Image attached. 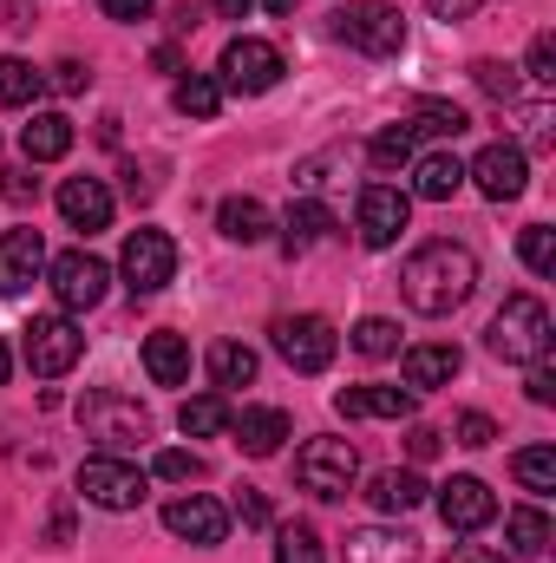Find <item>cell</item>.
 <instances>
[{
    "label": "cell",
    "mask_w": 556,
    "mask_h": 563,
    "mask_svg": "<svg viewBox=\"0 0 556 563\" xmlns=\"http://www.w3.org/2000/svg\"><path fill=\"white\" fill-rule=\"evenodd\" d=\"M471 288H478V256L465 250V243H452V236H438V243H425L407 256V269H400V295H407V308L413 314H458L465 301H471Z\"/></svg>",
    "instance_id": "cell-1"
},
{
    "label": "cell",
    "mask_w": 556,
    "mask_h": 563,
    "mask_svg": "<svg viewBox=\"0 0 556 563\" xmlns=\"http://www.w3.org/2000/svg\"><path fill=\"white\" fill-rule=\"evenodd\" d=\"M556 341V321L551 308L537 301V295H511L498 314H491V328H485V347L504 361V367H531V361H544Z\"/></svg>",
    "instance_id": "cell-2"
},
{
    "label": "cell",
    "mask_w": 556,
    "mask_h": 563,
    "mask_svg": "<svg viewBox=\"0 0 556 563\" xmlns=\"http://www.w3.org/2000/svg\"><path fill=\"white\" fill-rule=\"evenodd\" d=\"M354 478H360V452H354V439L321 432V439H308V445L294 452V485H301L308 498H321V505L347 498Z\"/></svg>",
    "instance_id": "cell-3"
},
{
    "label": "cell",
    "mask_w": 556,
    "mask_h": 563,
    "mask_svg": "<svg viewBox=\"0 0 556 563\" xmlns=\"http://www.w3.org/2000/svg\"><path fill=\"white\" fill-rule=\"evenodd\" d=\"M79 426H86V439H99L105 452H132L151 439V413H144L132 394H112V387H92L86 400H79Z\"/></svg>",
    "instance_id": "cell-4"
},
{
    "label": "cell",
    "mask_w": 556,
    "mask_h": 563,
    "mask_svg": "<svg viewBox=\"0 0 556 563\" xmlns=\"http://www.w3.org/2000/svg\"><path fill=\"white\" fill-rule=\"evenodd\" d=\"M334 40L354 46V53H367V59H393V53L407 46V20H400V7H387V0H347V7L334 13Z\"/></svg>",
    "instance_id": "cell-5"
},
{
    "label": "cell",
    "mask_w": 556,
    "mask_h": 563,
    "mask_svg": "<svg viewBox=\"0 0 556 563\" xmlns=\"http://www.w3.org/2000/svg\"><path fill=\"white\" fill-rule=\"evenodd\" d=\"M144 492H151V478H144L125 452H92L79 465V498L99 505V511H138Z\"/></svg>",
    "instance_id": "cell-6"
},
{
    "label": "cell",
    "mask_w": 556,
    "mask_h": 563,
    "mask_svg": "<svg viewBox=\"0 0 556 563\" xmlns=\"http://www.w3.org/2000/svg\"><path fill=\"white\" fill-rule=\"evenodd\" d=\"M269 341H276V354L294 374H327L334 354H341V334H334V321H321V314H281L276 328H269Z\"/></svg>",
    "instance_id": "cell-7"
},
{
    "label": "cell",
    "mask_w": 556,
    "mask_h": 563,
    "mask_svg": "<svg viewBox=\"0 0 556 563\" xmlns=\"http://www.w3.org/2000/svg\"><path fill=\"white\" fill-rule=\"evenodd\" d=\"M20 354H26V367H33L40 380H59V374H73V367H79V354H86V334H79L66 314H33V321H26V341H20Z\"/></svg>",
    "instance_id": "cell-8"
},
{
    "label": "cell",
    "mask_w": 556,
    "mask_h": 563,
    "mask_svg": "<svg viewBox=\"0 0 556 563\" xmlns=\"http://www.w3.org/2000/svg\"><path fill=\"white\" fill-rule=\"evenodd\" d=\"M119 276H125L132 295H157L164 282L177 276V243L164 230H132L125 250H119Z\"/></svg>",
    "instance_id": "cell-9"
},
{
    "label": "cell",
    "mask_w": 556,
    "mask_h": 563,
    "mask_svg": "<svg viewBox=\"0 0 556 563\" xmlns=\"http://www.w3.org/2000/svg\"><path fill=\"white\" fill-rule=\"evenodd\" d=\"M281 73H288L281 53L269 40H256V33H236V40L223 46V86H230V92H249V99H256V92H276Z\"/></svg>",
    "instance_id": "cell-10"
},
{
    "label": "cell",
    "mask_w": 556,
    "mask_h": 563,
    "mask_svg": "<svg viewBox=\"0 0 556 563\" xmlns=\"http://www.w3.org/2000/svg\"><path fill=\"white\" fill-rule=\"evenodd\" d=\"M407 217H413V197H407V190L367 184V190H360V210H354V230H360L367 250H393L400 230H407Z\"/></svg>",
    "instance_id": "cell-11"
},
{
    "label": "cell",
    "mask_w": 556,
    "mask_h": 563,
    "mask_svg": "<svg viewBox=\"0 0 556 563\" xmlns=\"http://www.w3.org/2000/svg\"><path fill=\"white\" fill-rule=\"evenodd\" d=\"M465 177H471L491 203H511V197H524V184H531V157H524V144H485V151L465 164Z\"/></svg>",
    "instance_id": "cell-12"
},
{
    "label": "cell",
    "mask_w": 556,
    "mask_h": 563,
    "mask_svg": "<svg viewBox=\"0 0 556 563\" xmlns=\"http://www.w3.org/2000/svg\"><path fill=\"white\" fill-rule=\"evenodd\" d=\"M53 295H59V308L66 314H79V308H99L105 301V282H112V269L99 263V256H86V250H66V256H53Z\"/></svg>",
    "instance_id": "cell-13"
},
{
    "label": "cell",
    "mask_w": 556,
    "mask_h": 563,
    "mask_svg": "<svg viewBox=\"0 0 556 563\" xmlns=\"http://www.w3.org/2000/svg\"><path fill=\"white\" fill-rule=\"evenodd\" d=\"M164 531L170 538H184V544H223L230 538V511L216 505V498H203V492H184V498H170L164 505Z\"/></svg>",
    "instance_id": "cell-14"
},
{
    "label": "cell",
    "mask_w": 556,
    "mask_h": 563,
    "mask_svg": "<svg viewBox=\"0 0 556 563\" xmlns=\"http://www.w3.org/2000/svg\"><path fill=\"white\" fill-rule=\"evenodd\" d=\"M438 518H445V531H485V525L498 518V498H491L485 478L458 472V478L438 485Z\"/></svg>",
    "instance_id": "cell-15"
},
{
    "label": "cell",
    "mask_w": 556,
    "mask_h": 563,
    "mask_svg": "<svg viewBox=\"0 0 556 563\" xmlns=\"http://www.w3.org/2000/svg\"><path fill=\"white\" fill-rule=\"evenodd\" d=\"M46 269L40 230H0V295H26Z\"/></svg>",
    "instance_id": "cell-16"
},
{
    "label": "cell",
    "mask_w": 556,
    "mask_h": 563,
    "mask_svg": "<svg viewBox=\"0 0 556 563\" xmlns=\"http://www.w3.org/2000/svg\"><path fill=\"white\" fill-rule=\"evenodd\" d=\"M334 407H341V420H413L419 394L413 387H341Z\"/></svg>",
    "instance_id": "cell-17"
},
{
    "label": "cell",
    "mask_w": 556,
    "mask_h": 563,
    "mask_svg": "<svg viewBox=\"0 0 556 563\" xmlns=\"http://www.w3.org/2000/svg\"><path fill=\"white\" fill-rule=\"evenodd\" d=\"M400 367H407V387H413V394H432V387H452V380H458L465 354H458L452 341H419V347L400 354Z\"/></svg>",
    "instance_id": "cell-18"
},
{
    "label": "cell",
    "mask_w": 556,
    "mask_h": 563,
    "mask_svg": "<svg viewBox=\"0 0 556 563\" xmlns=\"http://www.w3.org/2000/svg\"><path fill=\"white\" fill-rule=\"evenodd\" d=\"M230 432H236V452H249V459H276L281 439L294 432L281 407H243V413H230Z\"/></svg>",
    "instance_id": "cell-19"
},
{
    "label": "cell",
    "mask_w": 556,
    "mask_h": 563,
    "mask_svg": "<svg viewBox=\"0 0 556 563\" xmlns=\"http://www.w3.org/2000/svg\"><path fill=\"white\" fill-rule=\"evenodd\" d=\"M59 217L92 236V230L112 223V190H105L99 177H66V184H59Z\"/></svg>",
    "instance_id": "cell-20"
},
{
    "label": "cell",
    "mask_w": 556,
    "mask_h": 563,
    "mask_svg": "<svg viewBox=\"0 0 556 563\" xmlns=\"http://www.w3.org/2000/svg\"><path fill=\"white\" fill-rule=\"evenodd\" d=\"M347 563H419V538L413 531H393V525H367V531H347Z\"/></svg>",
    "instance_id": "cell-21"
},
{
    "label": "cell",
    "mask_w": 556,
    "mask_h": 563,
    "mask_svg": "<svg viewBox=\"0 0 556 563\" xmlns=\"http://www.w3.org/2000/svg\"><path fill=\"white\" fill-rule=\"evenodd\" d=\"M327 236H334V210L314 203V197H301V203L281 217V250H288V256H301V250H314V243H327Z\"/></svg>",
    "instance_id": "cell-22"
},
{
    "label": "cell",
    "mask_w": 556,
    "mask_h": 563,
    "mask_svg": "<svg viewBox=\"0 0 556 563\" xmlns=\"http://www.w3.org/2000/svg\"><path fill=\"white\" fill-rule=\"evenodd\" d=\"M20 151H26V164H59L73 151V119L66 112H33V125L20 132Z\"/></svg>",
    "instance_id": "cell-23"
},
{
    "label": "cell",
    "mask_w": 556,
    "mask_h": 563,
    "mask_svg": "<svg viewBox=\"0 0 556 563\" xmlns=\"http://www.w3.org/2000/svg\"><path fill=\"white\" fill-rule=\"evenodd\" d=\"M458 184H465V164L452 151H425L413 164V197H425V203H452Z\"/></svg>",
    "instance_id": "cell-24"
},
{
    "label": "cell",
    "mask_w": 556,
    "mask_h": 563,
    "mask_svg": "<svg viewBox=\"0 0 556 563\" xmlns=\"http://www.w3.org/2000/svg\"><path fill=\"white\" fill-rule=\"evenodd\" d=\"M144 374L157 387H184L190 380V341L184 334H144Z\"/></svg>",
    "instance_id": "cell-25"
},
{
    "label": "cell",
    "mask_w": 556,
    "mask_h": 563,
    "mask_svg": "<svg viewBox=\"0 0 556 563\" xmlns=\"http://www.w3.org/2000/svg\"><path fill=\"white\" fill-rule=\"evenodd\" d=\"M367 498H374V511H387V518H407L425 505V478L419 472H380L374 485H367Z\"/></svg>",
    "instance_id": "cell-26"
},
{
    "label": "cell",
    "mask_w": 556,
    "mask_h": 563,
    "mask_svg": "<svg viewBox=\"0 0 556 563\" xmlns=\"http://www.w3.org/2000/svg\"><path fill=\"white\" fill-rule=\"evenodd\" d=\"M216 223H223V236H230V243H243V250L269 236V210H263L256 197H223V210H216Z\"/></svg>",
    "instance_id": "cell-27"
},
{
    "label": "cell",
    "mask_w": 556,
    "mask_h": 563,
    "mask_svg": "<svg viewBox=\"0 0 556 563\" xmlns=\"http://www.w3.org/2000/svg\"><path fill=\"white\" fill-rule=\"evenodd\" d=\"M40 92H46V73H40V66H26L20 53H7V59H0V106H7V112H20V106H33Z\"/></svg>",
    "instance_id": "cell-28"
},
{
    "label": "cell",
    "mask_w": 556,
    "mask_h": 563,
    "mask_svg": "<svg viewBox=\"0 0 556 563\" xmlns=\"http://www.w3.org/2000/svg\"><path fill=\"white\" fill-rule=\"evenodd\" d=\"M170 106H177L184 119H216V106H223V79H210V73H190V79H177Z\"/></svg>",
    "instance_id": "cell-29"
},
{
    "label": "cell",
    "mask_w": 556,
    "mask_h": 563,
    "mask_svg": "<svg viewBox=\"0 0 556 563\" xmlns=\"http://www.w3.org/2000/svg\"><path fill=\"white\" fill-rule=\"evenodd\" d=\"M210 380H216V387H249V380H256V347L216 341V347H210Z\"/></svg>",
    "instance_id": "cell-30"
},
{
    "label": "cell",
    "mask_w": 556,
    "mask_h": 563,
    "mask_svg": "<svg viewBox=\"0 0 556 563\" xmlns=\"http://www.w3.org/2000/svg\"><path fill=\"white\" fill-rule=\"evenodd\" d=\"M504 538H511L518 558H537V551H551V518H544L537 505H518V511L504 518Z\"/></svg>",
    "instance_id": "cell-31"
},
{
    "label": "cell",
    "mask_w": 556,
    "mask_h": 563,
    "mask_svg": "<svg viewBox=\"0 0 556 563\" xmlns=\"http://www.w3.org/2000/svg\"><path fill=\"white\" fill-rule=\"evenodd\" d=\"M177 426H184L190 439H216V432H230V400H223V394H197V400H184Z\"/></svg>",
    "instance_id": "cell-32"
},
{
    "label": "cell",
    "mask_w": 556,
    "mask_h": 563,
    "mask_svg": "<svg viewBox=\"0 0 556 563\" xmlns=\"http://www.w3.org/2000/svg\"><path fill=\"white\" fill-rule=\"evenodd\" d=\"M511 472H518V485L537 492V498H551L556 492V452L551 445H524V452L511 459Z\"/></svg>",
    "instance_id": "cell-33"
},
{
    "label": "cell",
    "mask_w": 556,
    "mask_h": 563,
    "mask_svg": "<svg viewBox=\"0 0 556 563\" xmlns=\"http://www.w3.org/2000/svg\"><path fill=\"white\" fill-rule=\"evenodd\" d=\"M413 144H419L413 125H387V132H374L367 157H374V170H407L413 164Z\"/></svg>",
    "instance_id": "cell-34"
},
{
    "label": "cell",
    "mask_w": 556,
    "mask_h": 563,
    "mask_svg": "<svg viewBox=\"0 0 556 563\" xmlns=\"http://www.w3.org/2000/svg\"><path fill=\"white\" fill-rule=\"evenodd\" d=\"M407 125H413V132H438V139H458V132H471V119H465L458 106H445V99H419Z\"/></svg>",
    "instance_id": "cell-35"
},
{
    "label": "cell",
    "mask_w": 556,
    "mask_h": 563,
    "mask_svg": "<svg viewBox=\"0 0 556 563\" xmlns=\"http://www.w3.org/2000/svg\"><path fill=\"white\" fill-rule=\"evenodd\" d=\"M354 354H367V361H387V354H400V328H393L387 314H367V321L354 328Z\"/></svg>",
    "instance_id": "cell-36"
},
{
    "label": "cell",
    "mask_w": 556,
    "mask_h": 563,
    "mask_svg": "<svg viewBox=\"0 0 556 563\" xmlns=\"http://www.w3.org/2000/svg\"><path fill=\"white\" fill-rule=\"evenodd\" d=\"M518 256H524L531 276H556V230L551 223H531V230L518 236Z\"/></svg>",
    "instance_id": "cell-37"
},
{
    "label": "cell",
    "mask_w": 556,
    "mask_h": 563,
    "mask_svg": "<svg viewBox=\"0 0 556 563\" xmlns=\"http://www.w3.org/2000/svg\"><path fill=\"white\" fill-rule=\"evenodd\" d=\"M276 563H327L321 558V538L308 525H281L276 531Z\"/></svg>",
    "instance_id": "cell-38"
},
{
    "label": "cell",
    "mask_w": 556,
    "mask_h": 563,
    "mask_svg": "<svg viewBox=\"0 0 556 563\" xmlns=\"http://www.w3.org/2000/svg\"><path fill=\"white\" fill-rule=\"evenodd\" d=\"M471 79H478V92H491L498 106H518V73H511L504 59H478Z\"/></svg>",
    "instance_id": "cell-39"
},
{
    "label": "cell",
    "mask_w": 556,
    "mask_h": 563,
    "mask_svg": "<svg viewBox=\"0 0 556 563\" xmlns=\"http://www.w3.org/2000/svg\"><path fill=\"white\" fill-rule=\"evenodd\" d=\"M151 472H157V478H170V485H190V478H203V459H197V452H184V445H164V452L151 459Z\"/></svg>",
    "instance_id": "cell-40"
},
{
    "label": "cell",
    "mask_w": 556,
    "mask_h": 563,
    "mask_svg": "<svg viewBox=\"0 0 556 563\" xmlns=\"http://www.w3.org/2000/svg\"><path fill=\"white\" fill-rule=\"evenodd\" d=\"M452 439H458V445H471V452H485V445L498 439V420H491V413H458Z\"/></svg>",
    "instance_id": "cell-41"
},
{
    "label": "cell",
    "mask_w": 556,
    "mask_h": 563,
    "mask_svg": "<svg viewBox=\"0 0 556 563\" xmlns=\"http://www.w3.org/2000/svg\"><path fill=\"white\" fill-rule=\"evenodd\" d=\"M524 73H531V86H556V40H551V33H537V40H531Z\"/></svg>",
    "instance_id": "cell-42"
},
{
    "label": "cell",
    "mask_w": 556,
    "mask_h": 563,
    "mask_svg": "<svg viewBox=\"0 0 556 563\" xmlns=\"http://www.w3.org/2000/svg\"><path fill=\"white\" fill-rule=\"evenodd\" d=\"M524 394L537 400V407H556V361L544 354V361H531V380H524Z\"/></svg>",
    "instance_id": "cell-43"
},
{
    "label": "cell",
    "mask_w": 556,
    "mask_h": 563,
    "mask_svg": "<svg viewBox=\"0 0 556 563\" xmlns=\"http://www.w3.org/2000/svg\"><path fill=\"white\" fill-rule=\"evenodd\" d=\"M236 518H243L249 531H263V525H269V498H263L256 485H243V492H236Z\"/></svg>",
    "instance_id": "cell-44"
},
{
    "label": "cell",
    "mask_w": 556,
    "mask_h": 563,
    "mask_svg": "<svg viewBox=\"0 0 556 563\" xmlns=\"http://www.w3.org/2000/svg\"><path fill=\"white\" fill-rule=\"evenodd\" d=\"M524 139L537 144V151H551V106H531V112H524Z\"/></svg>",
    "instance_id": "cell-45"
},
{
    "label": "cell",
    "mask_w": 556,
    "mask_h": 563,
    "mask_svg": "<svg viewBox=\"0 0 556 563\" xmlns=\"http://www.w3.org/2000/svg\"><path fill=\"white\" fill-rule=\"evenodd\" d=\"M438 445H445V432H432V426H413V432H407V452H413L419 465L438 459Z\"/></svg>",
    "instance_id": "cell-46"
},
{
    "label": "cell",
    "mask_w": 556,
    "mask_h": 563,
    "mask_svg": "<svg viewBox=\"0 0 556 563\" xmlns=\"http://www.w3.org/2000/svg\"><path fill=\"white\" fill-rule=\"evenodd\" d=\"M53 86H59V92H86V86H92V73H86L79 59H59V66H53Z\"/></svg>",
    "instance_id": "cell-47"
},
{
    "label": "cell",
    "mask_w": 556,
    "mask_h": 563,
    "mask_svg": "<svg viewBox=\"0 0 556 563\" xmlns=\"http://www.w3.org/2000/svg\"><path fill=\"white\" fill-rule=\"evenodd\" d=\"M438 20H471V13H485V7H498V0H425Z\"/></svg>",
    "instance_id": "cell-48"
},
{
    "label": "cell",
    "mask_w": 556,
    "mask_h": 563,
    "mask_svg": "<svg viewBox=\"0 0 556 563\" xmlns=\"http://www.w3.org/2000/svg\"><path fill=\"white\" fill-rule=\"evenodd\" d=\"M99 7H105V20H125V26H132V20H151L157 0H99Z\"/></svg>",
    "instance_id": "cell-49"
},
{
    "label": "cell",
    "mask_w": 556,
    "mask_h": 563,
    "mask_svg": "<svg viewBox=\"0 0 556 563\" xmlns=\"http://www.w3.org/2000/svg\"><path fill=\"white\" fill-rule=\"evenodd\" d=\"M445 563H504V558H498V551H485V544H458Z\"/></svg>",
    "instance_id": "cell-50"
},
{
    "label": "cell",
    "mask_w": 556,
    "mask_h": 563,
    "mask_svg": "<svg viewBox=\"0 0 556 563\" xmlns=\"http://www.w3.org/2000/svg\"><path fill=\"white\" fill-rule=\"evenodd\" d=\"M249 7H256V0H216V13H223V20H249Z\"/></svg>",
    "instance_id": "cell-51"
},
{
    "label": "cell",
    "mask_w": 556,
    "mask_h": 563,
    "mask_svg": "<svg viewBox=\"0 0 556 563\" xmlns=\"http://www.w3.org/2000/svg\"><path fill=\"white\" fill-rule=\"evenodd\" d=\"M7 374H13V354H7V341H0V387H7Z\"/></svg>",
    "instance_id": "cell-52"
},
{
    "label": "cell",
    "mask_w": 556,
    "mask_h": 563,
    "mask_svg": "<svg viewBox=\"0 0 556 563\" xmlns=\"http://www.w3.org/2000/svg\"><path fill=\"white\" fill-rule=\"evenodd\" d=\"M263 7H269V13H281V20H288V13H294V0H263Z\"/></svg>",
    "instance_id": "cell-53"
}]
</instances>
